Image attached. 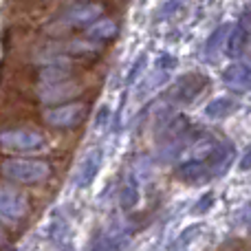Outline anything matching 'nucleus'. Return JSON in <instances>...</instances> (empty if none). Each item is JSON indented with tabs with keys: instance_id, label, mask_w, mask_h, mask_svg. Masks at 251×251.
<instances>
[{
	"instance_id": "obj_5",
	"label": "nucleus",
	"mask_w": 251,
	"mask_h": 251,
	"mask_svg": "<svg viewBox=\"0 0 251 251\" xmlns=\"http://www.w3.org/2000/svg\"><path fill=\"white\" fill-rule=\"evenodd\" d=\"M84 84L79 79H66V82L55 84H35L33 97L40 106L44 108H53V106H62L69 101H77L84 95Z\"/></svg>"
},
{
	"instance_id": "obj_6",
	"label": "nucleus",
	"mask_w": 251,
	"mask_h": 251,
	"mask_svg": "<svg viewBox=\"0 0 251 251\" xmlns=\"http://www.w3.org/2000/svg\"><path fill=\"white\" fill-rule=\"evenodd\" d=\"M40 117H42L44 126L53 130H73L82 126L84 119L88 117V101L77 100L62 106H53V108H44Z\"/></svg>"
},
{
	"instance_id": "obj_9",
	"label": "nucleus",
	"mask_w": 251,
	"mask_h": 251,
	"mask_svg": "<svg viewBox=\"0 0 251 251\" xmlns=\"http://www.w3.org/2000/svg\"><path fill=\"white\" fill-rule=\"evenodd\" d=\"M130 236L132 231L124 223H110L95 240V251H124L130 243Z\"/></svg>"
},
{
	"instance_id": "obj_4",
	"label": "nucleus",
	"mask_w": 251,
	"mask_h": 251,
	"mask_svg": "<svg viewBox=\"0 0 251 251\" xmlns=\"http://www.w3.org/2000/svg\"><path fill=\"white\" fill-rule=\"evenodd\" d=\"M31 214V203L25 192L11 183H0V225L18 227Z\"/></svg>"
},
{
	"instance_id": "obj_11",
	"label": "nucleus",
	"mask_w": 251,
	"mask_h": 251,
	"mask_svg": "<svg viewBox=\"0 0 251 251\" xmlns=\"http://www.w3.org/2000/svg\"><path fill=\"white\" fill-rule=\"evenodd\" d=\"M75 77V64L73 62H57V64L38 66L35 71V82L38 84H55L66 82V79Z\"/></svg>"
},
{
	"instance_id": "obj_3",
	"label": "nucleus",
	"mask_w": 251,
	"mask_h": 251,
	"mask_svg": "<svg viewBox=\"0 0 251 251\" xmlns=\"http://www.w3.org/2000/svg\"><path fill=\"white\" fill-rule=\"evenodd\" d=\"M47 146V137L38 128H2L0 130V150L9 154H33Z\"/></svg>"
},
{
	"instance_id": "obj_24",
	"label": "nucleus",
	"mask_w": 251,
	"mask_h": 251,
	"mask_svg": "<svg viewBox=\"0 0 251 251\" xmlns=\"http://www.w3.org/2000/svg\"><path fill=\"white\" fill-rule=\"evenodd\" d=\"M247 13H249V18H251V4H249V7H247Z\"/></svg>"
},
{
	"instance_id": "obj_19",
	"label": "nucleus",
	"mask_w": 251,
	"mask_h": 251,
	"mask_svg": "<svg viewBox=\"0 0 251 251\" xmlns=\"http://www.w3.org/2000/svg\"><path fill=\"white\" fill-rule=\"evenodd\" d=\"M199 231H201V227H199V225H194V227H190V229H185V231H183V234L176 238V245H174V247L170 249V251H181L187 243H190V240H194V238H196V234H199Z\"/></svg>"
},
{
	"instance_id": "obj_8",
	"label": "nucleus",
	"mask_w": 251,
	"mask_h": 251,
	"mask_svg": "<svg viewBox=\"0 0 251 251\" xmlns=\"http://www.w3.org/2000/svg\"><path fill=\"white\" fill-rule=\"evenodd\" d=\"M101 161H104V152L100 148H93L84 154L82 163L79 168L75 170V176H73V185L75 190H86L93 181L97 178V172L101 170Z\"/></svg>"
},
{
	"instance_id": "obj_16",
	"label": "nucleus",
	"mask_w": 251,
	"mask_h": 251,
	"mask_svg": "<svg viewBox=\"0 0 251 251\" xmlns=\"http://www.w3.org/2000/svg\"><path fill=\"white\" fill-rule=\"evenodd\" d=\"M236 104L231 100H227V97H218V100L209 101L207 106H205V117L209 119H223L227 117L229 113H234Z\"/></svg>"
},
{
	"instance_id": "obj_17",
	"label": "nucleus",
	"mask_w": 251,
	"mask_h": 251,
	"mask_svg": "<svg viewBox=\"0 0 251 251\" xmlns=\"http://www.w3.org/2000/svg\"><path fill=\"white\" fill-rule=\"evenodd\" d=\"M243 47H245V31L240 26H234L227 38V44H225V53L229 57H238L243 53Z\"/></svg>"
},
{
	"instance_id": "obj_15",
	"label": "nucleus",
	"mask_w": 251,
	"mask_h": 251,
	"mask_svg": "<svg viewBox=\"0 0 251 251\" xmlns=\"http://www.w3.org/2000/svg\"><path fill=\"white\" fill-rule=\"evenodd\" d=\"M66 234H69V221H66L64 216H60V214H55V216L51 218V223H49V229H47L49 240H51L53 245H62L66 240Z\"/></svg>"
},
{
	"instance_id": "obj_18",
	"label": "nucleus",
	"mask_w": 251,
	"mask_h": 251,
	"mask_svg": "<svg viewBox=\"0 0 251 251\" xmlns=\"http://www.w3.org/2000/svg\"><path fill=\"white\" fill-rule=\"evenodd\" d=\"M229 33H231V26L229 25H225V26H221V29L214 31V35L207 40V47H205V49H207V53H212V55H214V53L218 51V47H225Z\"/></svg>"
},
{
	"instance_id": "obj_14",
	"label": "nucleus",
	"mask_w": 251,
	"mask_h": 251,
	"mask_svg": "<svg viewBox=\"0 0 251 251\" xmlns=\"http://www.w3.org/2000/svg\"><path fill=\"white\" fill-rule=\"evenodd\" d=\"M223 82L227 84V88L231 91H249L251 88V71L245 64H234L223 73Z\"/></svg>"
},
{
	"instance_id": "obj_22",
	"label": "nucleus",
	"mask_w": 251,
	"mask_h": 251,
	"mask_svg": "<svg viewBox=\"0 0 251 251\" xmlns=\"http://www.w3.org/2000/svg\"><path fill=\"white\" fill-rule=\"evenodd\" d=\"M240 170H243V172H249L251 170V148L243 154V159H240Z\"/></svg>"
},
{
	"instance_id": "obj_20",
	"label": "nucleus",
	"mask_w": 251,
	"mask_h": 251,
	"mask_svg": "<svg viewBox=\"0 0 251 251\" xmlns=\"http://www.w3.org/2000/svg\"><path fill=\"white\" fill-rule=\"evenodd\" d=\"M212 194H205L203 196V199H201L199 201V203H196V209H194V212L196 214H203V212H207V209H209V205H212Z\"/></svg>"
},
{
	"instance_id": "obj_2",
	"label": "nucleus",
	"mask_w": 251,
	"mask_h": 251,
	"mask_svg": "<svg viewBox=\"0 0 251 251\" xmlns=\"http://www.w3.org/2000/svg\"><path fill=\"white\" fill-rule=\"evenodd\" d=\"M100 18H104V4L101 2H91V0L88 2H77V4H71L55 20L49 22L44 26V31L49 35H66L75 29H88Z\"/></svg>"
},
{
	"instance_id": "obj_1",
	"label": "nucleus",
	"mask_w": 251,
	"mask_h": 251,
	"mask_svg": "<svg viewBox=\"0 0 251 251\" xmlns=\"http://www.w3.org/2000/svg\"><path fill=\"white\" fill-rule=\"evenodd\" d=\"M0 176L11 185H42L53 176V165L38 156H7L0 161Z\"/></svg>"
},
{
	"instance_id": "obj_7",
	"label": "nucleus",
	"mask_w": 251,
	"mask_h": 251,
	"mask_svg": "<svg viewBox=\"0 0 251 251\" xmlns=\"http://www.w3.org/2000/svg\"><path fill=\"white\" fill-rule=\"evenodd\" d=\"M60 51L71 60H95L104 53V44L95 42L91 38H75V40H60Z\"/></svg>"
},
{
	"instance_id": "obj_13",
	"label": "nucleus",
	"mask_w": 251,
	"mask_h": 251,
	"mask_svg": "<svg viewBox=\"0 0 251 251\" xmlns=\"http://www.w3.org/2000/svg\"><path fill=\"white\" fill-rule=\"evenodd\" d=\"M119 33V25L113 20V18H100L97 22H93L91 26L86 29V38L95 40V42H110V40H115Z\"/></svg>"
},
{
	"instance_id": "obj_12",
	"label": "nucleus",
	"mask_w": 251,
	"mask_h": 251,
	"mask_svg": "<svg viewBox=\"0 0 251 251\" xmlns=\"http://www.w3.org/2000/svg\"><path fill=\"white\" fill-rule=\"evenodd\" d=\"M141 181L134 176L132 172L124 178L122 183V192H119V203H122V209L124 212H132L134 207L139 205V199H141Z\"/></svg>"
},
{
	"instance_id": "obj_21",
	"label": "nucleus",
	"mask_w": 251,
	"mask_h": 251,
	"mask_svg": "<svg viewBox=\"0 0 251 251\" xmlns=\"http://www.w3.org/2000/svg\"><path fill=\"white\" fill-rule=\"evenodd\" d=\"M9 247H11V243H9V234H7V229L0 225V251H7Z\"/></svg>"
},
{
	"instance_id": "obj_10",
	"label": "nucleus",
	"mask_w": 251,
	"mask_h": 251,
	"mask_svg": "<svg viewBox=\"0 0 251 251\" xmlns=\"http://www.w3.org/2000/svg\"><path fill=\"white\" fill-rule=\"evenodd\" d=\"M205 84H207V79L201 77V75H185V77H181L174 84L170 97H172L174 101H178V104H187V101H192L194 97L201 95Z\"/></svg>"
},
{
	"instance_id": "obj_23",
	"label": "nucleus",
	"mask_w": 251,
	"mask_h": 251,
	"mask_svg": "<svg viewBox=\"0 0 251 251\" xmlns=\"http://www.w3.org/2000/svg\"><path fill=\"white\" fill-rule=\"evenodd\" d=\"M245 66H247V69L251 71V57H249V60H247V62H245Z\"/></svg>"
}]
</instances>
